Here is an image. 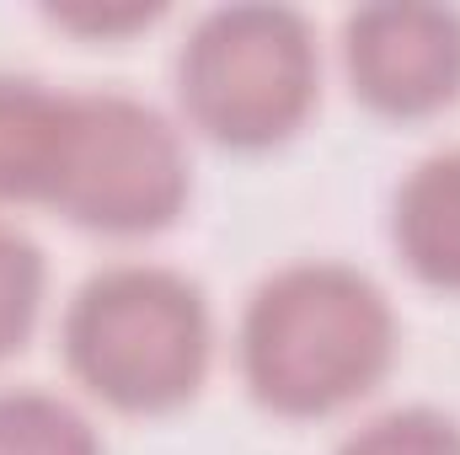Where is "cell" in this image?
<instances>
[{
	"label": "cell",
	"mask_w": 460,
	"mask_h": 455,
	"mask_svg": "<svg viewBox=\"0 0 460 455\" xmlns=\"http://www.w3.org/2000/svg\"><path fill=\"white\" fill-rule=\"evenodd\" d=\"M402 327L391 295L353 263L305 257L268 273L241 311V386L273 418H332L364 402L396 364Z\"/></svg>",
	"instance_id": "6da1fadb"
},
{
	"label": "cell",
	"mask_w": 460,
	"mask_h": 455,
	"mask_svg": "<svg viewBox=\"0 0 460 455\" xmlns=\"http://www.w3.org/2000/svg\"><path fill=\"white\" fill-rule=\"evenodd\" d=\"M59 353L75 386L128 418L188 407L215 364L209 295L161 263H108L65 306Z\"/></svg>",
	"instance_id": "7a4b0ae2"
},
{
	"label": "cell",
	"mask_w": 460,
	"mask_h": 455,
	"mask_svg": "<svg viewBox=\"0 0 460 455\" xmlns=\"http://www.w3.org/2000/svg\"><path fill=\"white\" fill-rule=\"evenodd\" d=\"M172 81L193 134L252 156L305 129L322 97V49L295 5H215L188 27Z\"/></svg>",
	"instance_id": "3957f363"
},
{
	"label": "cell",
	"mask_w": 460,
	"mask_h": 455,
	"mask_svg": "<svg viewBox=\"0 0 460 455\" xmlns=\"http://www.w3.org/2000/svg\"><path fill=\"white\" fill-rule=\"evenodd\" d=\"M193 199L188 139L128 92H70V129L49 210L75 230L139 241L177 226Z\"/></svg>",
	"instance_id": "277c9868"
},
{
	"label": "cell",
	"mask_w": 460,
	"mask_h": 455,
	"mask_svg": "<svg viewBox=\"0 0 460 455\" xmlns=\"http://www.w3.org/2000/svg\"><path fill=\"white\" fill-rule=\"evenodd\" d=\"M343 76L380 118H434L460 103V11L423 0L358 5L343 22Z\"/></svg>",
	"instance_id": "5b68a950"
},
{
	"label": "cell",
	"mask_w": 460,
	"mask_h": 455,
	"mask_svg": "<svg viewBox=\"0 0 460 455\" xmlns=\"http://www.w3.org/2000/svg\"><path fill=\"white\" fill-rule=\"evenodd\" d=\"M391 246L418 284L460 295V145L423 156L396 183Z\"/></svg>",
	"instance_id": "8992f818"
},
{
	"label": "cell",
	"mask_w": 460,
	"mask_h": 455,
	"mask_svg": "<svg viewBox=\"0 0 460 455\" xmlns=\"http://www.w3.org/2000/svg\"><path fill=\"white\" fill-rule=\"evenodd\" d=\"M70 92L0 70V204H43L59 177Z\"/></svg>",
	"instance_id": "52a82bcc"
},
{
	"label": "cell",
	"mask_w": 460,
	"mask_h": 455,
	"mask_svg": "<svg viewBox=\"0 0 460 455\" xmlns=\"http://www.w3.org/2000/svg\"><path fill=\"white\" fill-rule=\"evenodd\" d=\"M0 455H108L97 424L59 391L0 386Z\"/></svg>",
	"instance_id": "ba28073f"
},
{
	"label": "cell",
	"mask_w": 460,
	"mask_h": 455,
	"mask_svg": "<svg viewBox=\"0 0 460 455\" xmlns=\"http://www.w3.org/2000/svg\"><path fill=\"white\" fill-rule=\"evenodd\" d=\"M49 295V257L22 226L0 220V364L22 353Z\"/></svg>",
	"instance_id": "9c48e42d"
},
{
	"label": "cell",
	"mask_w": 460,
	"mask_h": 455,
	"mask_svg": "<svg viewBox=\"0 0 460 455\" xmlns=\"http://www.w3.org/2000/svg\"><path fill=\"white\" fill-rule=\"evenodd\" d=\"M338 455H460V418L429 402L385 407L348 434Z\"/></svg>",
	"instance_id": "30bf717a"
}]
</instances>
